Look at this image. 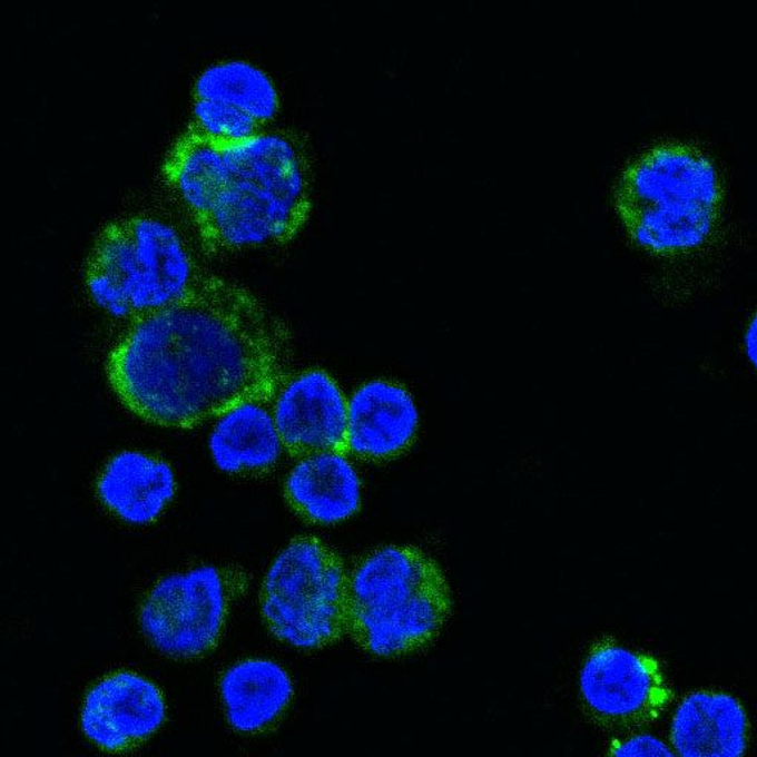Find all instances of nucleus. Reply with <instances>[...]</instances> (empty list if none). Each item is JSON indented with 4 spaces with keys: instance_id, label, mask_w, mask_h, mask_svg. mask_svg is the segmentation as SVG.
<instances>
[{
    "instance_id": "f257e3e1",
    "label": "nucleus",
    "mask_w": 757,
    "mask_h": 757,
    "mask_svg": "<svg viewBox=\"0 0 757 757\" xmlns=\"http://www.w3.org/2000/svg\"><path fill=\"white\" fill-rule=\"evenodd\" d=\"M286 324L243 284L203 273L173 305L129 323L107 375L121 403L189 430L246 403H273L286 381Z\"/></svg>"
},
{
    "instance_id": "f03ea898",
    "label": "nucleus",
    "mask_w": 757,
    "mask_h": 757,
    "mask_svg": "<svg viewBox=\"0 0 757 757\" xmlns=\"http://www.w3.org/2000/svg\"><path fill=\"white\" fill-rule=\"evenodd\" d=\"M313 210V177L304 142L268 128L228 147L227 173L215 205L194 223L209 254L291 242Z\"/></svg>"
},
{
    "instance_id": "7ed1b4c3",
    "label": "nucleus",
    "mask_w": 757,
    "mask_h": 757,
    "mask_svg": "<svg viewBox=\"0 0 757 757\" xmlns=\"http://www.w3.org/2000/svg\"><path fill=\"white\" fill-rule=\"evenodd\" d=\"M722 183L714 160L692 144L648 147L621 170L615 207L630 240L656 255L705 245L719 223Z\"/></svg>"
},
{
    "instance_id": "20e7f679",
    "label": "nucleus",
    "mask_w": 757,
    "mask_h": 757,
    "mask_svg": "<svg viewBox=\"0 0 757 757\" xmlns=\"http://www.w3.org/2000/svg\"><path fill=\"white\" fill-rule=\"evenodd\" d=\"M452 607L443 568L412 544H383L350 570L348 635L368 655L423 650L439 637Z\"/></svg>"
},
{
    "instance_id": "39448f33",
    "label": "nucleus",
    "mask_w": 757,
    "mask_h": 757,
    "mask_svg": "<svg viewBox=\"0 0 757 757\" xmlns=\"http://www.w3.org/2000/svg\"><path fill=\"white\" fill-rule=\"evenodd\" d=\"M201 274L178 229L150 214L108 220L83 269L94 304L128 324L181 299Z\"/></svg>"
},
{
    "instance_id": "423d86ee",
    "label": "nucleus",
    "mask_w": 757,
    "mask_h": 757,
    "mask_svg": "<svg viewBox=\"0 0 757 757\" xmlns=\"http://www.w3.org/2000/svg\"><path fill=\"white\" fill-rule=\"evenodd\" d=\"M350 570L314 535L293 539L265 576L260 611L269 632L299 650H319L348 635Z\"/></svg>"
},
{
    "instance_id": "0eeeda50",
    "label": "nucleus",
    "mask_w": 757,
    "mask_h": 757,
    "mask_svg": "<svg viewBox=\"0 0 757 757\" xmlns=\"http://www.w3.org/2000/svg\"><path fill=\"white\" fill-rule=\"evenodd\" d=\"M249 581L236 566H201L166 576L144 597L139 626L164 655L198 659L218 647L229 611Z\"/></svg>"
},
{
    "instance_id": "6e6552de",
    "label": "nucleus",
    "mask_w": 757,
    "mask_h": 757,
    "mask_svg": "<svg viewBox=\"0 0 757 757\" xmlns=\"http://www.w3.org/2000/svg\"><path fill=\"white\" fill-rule=\"evenodd\" d=\"M579 688L589 714L611 727L656 719L671 698L656 659L608 641L589 651Z\"/></svg>"
},
{
    "instance_id": "1a4fd4ad",
    "label": "nucleus",
    "mask_w": 757,
    "mask_h": 757,
    "mask_svg": "<svg viewBox=\"0 0 757 757\" xmlns=\"http://www.w3.org/2000/svg\"><path fill=\"white\" fill-rule=\"evenodd\" d=\"M421 426V405L405 383L367 378L348 396L345 452L357 462L396 461L416 444Z\"/></svg>"
},
{
    "instance_id": "9d476101",
    "label": "nucleus",
    "mask_w": 757,
    "mask_h": 757,
    "mask_svg": "<svg viewBox=\"0 0 757 757\" xmlns=\"http://www.w3.org/2000/svg\"><path fill=\"white\" fill-rule=\"evenodd\" d=\"M348 396L323 368H308L287 377L273 401L284 452L302 459L345 450Z\"/></svg>"
},
{
    "instance_id": "9b49d317",
    "label": "nucleus",
    "mask_w": 757,
    "mask_h": 757,
    "mask_svg": "<svg viewBox=\"0 0 757 757\" xmlns=\"http://www.w3.org/2000/svg\"><path fill=\"white\" fill-rule=\"evenodd\" d=\"M165 719L160 688L141 675L119 671L99 680L88 692L80 727L98 749L125 754L155 736Z\"/></svg>"
},
{
    "instance_id": "f8f14e48",
    "label": "nucleus",
    "mask_w": 757,
    "mask_h": 757,
    "mask_svg": "<svg viewBox=\"0 0 757 757\" xmlns=\"http://www.w3.org/2000/svg\"><path fill=\"white\" fill-rule=\"evenodd\" d=\"M284 498L311 524H344L363 508L364 480L357 461L345 450L297 459L284 482Z\"/></svg>"
},
{
    "instance_id": "ddd939ff",
    "label": "nucleus",
    "mask_w": 757,
    "mask_h": 757,
    "mask_svg": "<svg viewBox=\"0 0 757 757\" xmlns=\"http://www.w3.org/2000/svg\"><path fill=\"white\" fill-rule=\"evenodd\" d=\"M97 493L104 507L130 525L159 520L177 494V476L164 459L141 452L115 454L102 468Z\"/></svg>"
},
{
    "instance_id": "4468645a",
    "label": "nucleus",
    "mask_w": 757,
    "mask_h": 757,
    "mask_svg": "<svg viewBox=\"0 0 757 757\" xmlns=\"http://www.w3.org/2000/svg\"><path fill=\"white\" fill-rule=\"evenodd\" d=\"M670 738L679 757H743L749 720L736 697L697 691L679 702L671 719Z\"/></svg>"
},
{
    "instance_id": "2eb2a0df",
    "label": "nucleus",
    "mask_w": 757,
    "mask_h": 757,
    "mask_svg": "<svg viewBox=\"0 0 757 757\" xmlns=\"http://www.w3.org/2000/svg\"><path fill=\"white\" fill-rule=\"evenodd\" d=\"M283 450L273 412L260 401L238 405L216 419L209 436L215 465L232 475L272 471Z\"/></svg>"
},
{
    "instance_id": "dca6fc26",
    "label": "nucleus",
    "mask_w": 757,
    "mask_h": 757,
    "mask_svg": "<svg viewBox=\"0 0 757 757\" xmlns=\"http://www.w3.org/2000/svg\"><path fill=\"white\" fill-rule=\"evenodd\" d=\"M219 689L228 724L243 734H260L276 725L295 694L283 667L259 659L233 666L220 679Z\"/></svg>"
},
{
    "instance_id": "f3484780",
    "label": "nucleus",
    "mask_w": 757,
    "mask_h": 757,
    "mask_svg": "<svg viewBox=\"0 0 757 757\" xmlns=\"http://www.w3.org/2000/svg\"><path fill=\"white\" fill-rule=\"evenodd\" d=\"M228 147L187 125L166 151L161 173L193 223L201 219L219 196L227 173Z\"/></svg>"
},
{
    "instance_id": "a211bd4d",
    "label": "nucleus",
    "mask_w": 757,
    "mask_h": 757,
    "mask_svg": "<svg viewBox=\"0 0 757 757\" xmlns=\"http://www.w3.org/2000/svg\"><path fill=\"white\" fill-rule=\"evenodd\" d=\"M193 99L227 104L247 112L265 128H269L282 104L273 76L245 58H223L207 65L194 80Z\"/></svg>"
},
{
    "instance_id": "6ab92c4d",
    "label": "nucleus",
    "mask_w": 757,
    "mask_h": 757,
    "mask_svg": "<svg viewBox=\"0 0 757 757\" xmlns=\"http://www.w3.org/2000/svg\"><path fill=\"white\" fill-rule=\"evenodd\" d=\"M188 125L225 146L245 142L268 129L247 112L209 99H193Z\"/></svg>"
},
{
    "instance_id": "aec40b11",
    "label": "nucleus",
    "mask_w": 757,
    "mask_h": 757,
    "mask_svg": "<svg viewBox=\"0 0 757 757\" xmlns=\"http://www.w3.org/2000/svg\"><path fill=\"white\" fill-rule=\"evenodd\" d=\"M608 757H679L655 736L638 734L612 741Z\"/></svg>"
},
{
    "instance_id": "412c9836",
    "label": "nucleus",
    "mask_w": 757,
    "mask_h": 757,
    "mask_svg": "<svg viewBox=\"0 0 757 757\" xmlns=\"http://www.w3.org/2000/svg\"><path fill=\"white\" fill-rule=\"evenodd\" d=\"M746 350L750 362L754 363L757 371V313L755 314V317L751 318L749 328H747Z\"/></svg>"
}]
</instances>
